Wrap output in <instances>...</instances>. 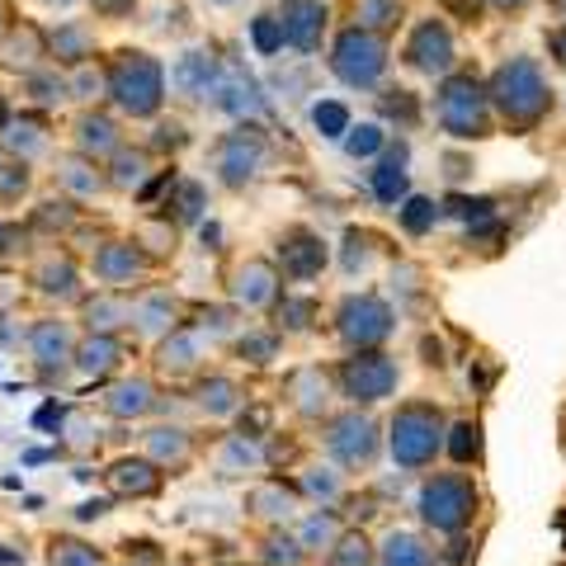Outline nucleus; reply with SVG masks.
<instances>
[{"label":"nucleus","instance_id":"nucleus-1","mask_svg":"<svg viewBox=\"0 0 566 566\" xmlns=\"http://www.w3.org/2000/svg\"><path fill=\"white\" fill-rule=\"evenodd\" d=\"M486 95H491V109L505 128H538V123L553 114V85H547V71L538 57L528 52H515L505 57L501 66L486 76Z\"/></svg>","mask_w":566,"mask_h":566},{"label":"nucleus","instance_id":"nucleus-2","mask_svg":"<svg viewBox=\"0 0 566 566\" xmlns=\"http://www.w3.org/2000/svg\"><path fill=\"white\" fill-rule=\"evenodd\" d=\"M170 91V76L161 57L142 48H118L109 62H104V95L123 118H161L166 109V95Z\"/></svg>","mask_w":566,"mask_h":566},{"label":"nucleus","instance_id":"nucleus-3","mask_svg":"<svg viewBox=\"0 0 566 566\" xmlns=\"http://www.w3.org/2000/svg\"><path fill=\"white\" fill-rule=\"evenodd\" d=\"M434 123L444 128L453 142H482L495 133V109L486 95V81L476 71H449L439 76L434 91Z\"/></svg>","mask_w":566,"mask_h":566},{"label":"nucleus","instance_id":"nucleus-4","mask_svg":"<svg viewBox=\"0 0 566 566\" xmlns=\"http://www.w3.org/2000/svg\"><path fill=\"white\" fill-rule=\"evenodd\" d=\"M326 66H331L335 81L349 85V91H378L387 66H392V43L374 29L340 24L326 43Z\"/></svg>","mask_w":566,"mask_h":566},{"label":"nucleus","instance_id":"nucleus-5","mask_svg":"<svg viewBox=\"0 0 566 566\" xmlns=\"http://www.w3.org/2000/svg\"><path fill=\"white\" fill-rule=\"evenodd\" d=\"M401 66L416 71V76H449L458 66V33L449 24V14H420V20L406 24V39H401Z\"/></svg>","mask_w":566,"mask_h":566},{"label":"nucleus","instance_id":"nucleus-6","mask_svg":"<svg viewBox=\"0 0 566 566\" xmlns=\"http://www.w3.org/2000/svg\"><path fill=\"white\" fill-rule=\"evenodd\" d=\"M264 156H270V142H264L260 123L245 118L237 123L232 133H222L212 142V170H218V180L227 189H245L264 170Z\"/></svg>","mask_w":566,"mask_h":566},{"label":"nucleus","instance_id":"nucleus-7","mask_svg":"<svg viewBox=\"0 0 566 566\" xmlns=\"http://www.w3.org/2000/svg\"><path fill=\"white\" fill-rule=\"evenodd\" d=\"M439 444H444V424L430 406H401L392 420V458L401 468H424L434 463Z\"/></svg>","mask_w":566,"mask_h":566},{"label":"nucleus","instance_id":"nucleus-8","mask_svg":"<svg viewBox=\"0 0 566 566\" xmlns=\"http://www.w3.org/2000/svg\"><path fill=\"white\" fill-rule=\"evenodd\" d=\"M279 24H283V43L297 57H312L331 43V24H335V6L331 0H279Z\"/></svg>","mask_w":566,"mask_h":566},{"label":"nucleus","instance_id":"nucleus-9","mask_svg":"<svg viewBox=\"0 0 566 566\" xmlns=\"http://www.w3.org/2000/svg\"><path fill=\"white\" fill-rule=\"evenodd\" d=\"M472 510H476V491L463 482V476H434V482L420 491V515L430 528H439V534L468 528Z\"/></svg>","mask_w":566,"mask_h":566},{"label":"nucleus","instance_id":"nucleus-10","mask_svg":"<svg viewBox=\"0 0 566 566\" xmlns=\"http://www.w3.org/2000/svg\"><path fill=\"white\" fill-rule=\"evenodd\" d=\"M222 57H218V48H185L180 57H175L170 66V91L180 95V99H199L208 104L212 91H218V81H222Z\"/></svg>","mask_w":566,"mask_h":566},{"label":"nucleus","instance_id":"nucleus-11","mask_svg":"<svg viewBox=\"0 0 566 566\" xmlns=\"http://www.w3.org/2000/svg\"><path fill=\"white\" fill-rule=\"evenodd\" d=\"M340 382H345V397L354 401H382L397 387V364L382 359V354H354L340 368Z\"/></svg>","mask_w":566,"mask_h":566},{"label":"nucleus","instance_id":"nucleus-12","mask_svg":"<svg viewBox=\"0 0 566 566\" xmlns=\"http://www.w3.org/2000/svg\"><path fill=\"white\" fill-rule=\"evenodd\" d=\"M95 52H99V33L91 20H57V24H48V62H57V66H85V62H95Z\"/></svg>","mask_w":566,"mask_h":566},{"label":"nucleus","instance_id":"nucleus-13","mask_svg":"<svg viewBox=\"0 0 566 566\" xmlns=\"http://www.w3.org/2000/svg\"><path fill=\"white\" fill-rule=\"evenodd\" d=\"M340 335L359 349L378 345L392 335V312H387V303H378V297H349L340 307Z\"/></svg>","mask_w":566,"mask_h":566},{"label":"nucleus","instance_id":"nucleus-14","mask_svg":"<svg viewBox=\"0 0 566 566\" xmlns=\"http://www.w3.org/2000/svg\"><path fill=\"white\" fill-rule=\"evenodd\" d=\"M212 109H222V114H232L237 123H245V118H264L270 114V99H264V91H260V81H251L245 71H232L227 66L222 71V81H218V91H212Z\"/></svg>","mask_w":566,"mask_h":566},{"label":"nucleus","instance_id":"nucleus-15","mask_svg":"<svg viewBox=\"0 0 566 566\" xmlns=\"http://www.w3.org/2000/svg\"><path fill=\"white\" fill-rule=\"evenodd\" d=\"M340 24H359L392 39L397 29L411 24V0H340Z\"/></svg>","mask_w":566,"mask_h":566},{"label":"nucleus","instance_id":"nucleus-16","mask_svg":"<svg viewBox=\"0 0 566 566\" xmlns=\"http://www.w3.org/2000/svg\"><path fill=\"white\" fill-rule=\"evenodd\" d=\"M374 449H378V430H374V420L368 416H340L331 424V453L340 458L345 468H364V463H374Z\"/></svg>","mask_w":566,"mask_h":566},{"label":"nucleus","instance_id":"nucleus-17","mask_svg":"<svg viewBox=\"0 0 566 566\" xmlns=\"http://www.w3.org/2000/svg\"><path fill=\"white\" fill-rule=\"evenodd\" d=\"M406 161H411V147H406V137H387V147L378 156V166H374V199L387 203V208H397L406 193H411V175H406Z\"/></svg>","mask_w":566,"mask_h":566},{"label":"nucleus","instance_id":"nucleus-18","mask_svg":"<svg viewBox=\"0 0 566 566\" xmlns=\"http://www.w3.org/2000/svg\"><path fill=\"white\" fill-rule=\"evenodd\" d=\"M279 264L289 279H316L326 270V241L303 232V227H293V232H283V241H279Z\"/></svg>","mask_w":566,"mask_h":566},{"label":"nucleus","instance_id":"nucleus-19","mask_svg":"<svg viewBox=\"0 0 566 566\" xmlns=\"http://www.w3.org/2000/svg\"><path fill=\"white\" fill-rule=\"evenodd\" d=\"M0 147L20 161H39L48 151V123L39 114H10L0 118Z\"/></svg>","mask_w":566,"mask_h":566},{"label":"nucleus","instance_id":"nucleus-20","mask_svg":"<svg viewBox=\"0 0 566 566\" xmlns=\"http://www.w3.org/2000/svg\"><path fill=\"white\" fill-rule=\"evenodd\" d=\"M71 133H76V151L95 156V161H104V156H114V151L123 147L118 118H114V114H104V109H85Z\"/></svg>","mask_w":566,"mask_h":566},{"label":"nucleus","instance_id":"nucleus-21","mask_svg":"<svg viewBox=\"0 0 566 566\" xmlns=\"http://www.w3.org/2000/svg\"><path fill=\"white\" fill-rule=\"evenodd\" d=\"M24 95L39 104V109H57V104H66V99H71V76H66V66L43 62V66L24 71Z\"/></svg>","mask_w":566,"mask_h":566},{"label":"nucleus","instance_id":"nucleus-22","mask_svg":"<svg viewBox=\"0 0 566 566\" xmlns=\"http://www.w3.org/2000/svg\"><path fill=\"white\" fill-rule=\"evenodd\" d=\"M142 270H147V260H142V251L133 241H109L104 251L95 255V274L104 279V283H128V279H137Z\"/></svg>","mask_w":566,"mask_h":566},{"label":"nucleus","instance_id":"nucleus-23","mask_svg":"<svg viewBox=\"0 0 566 566\" xmlns=\"http://www.w3.org/2000/svg\"><path fill=\"white\" fill-rule=\"evenodd\" d=\"M57 185H62L66 193H76V199H91V193H99L109 180H104V175L95 170V156L76 151V156H66V161L57 166Z\"/></svg>","mask_w":566,"mask_h":566},{"label":"nucleus","instance_id":"nucleus-24","mask_svg":"<svg viewBox=\"0 0 566 566\" xmlns=\"http://www.w3.org/2000/svg\"><path fill=\"white\" fill-rule=\"evenodd\" d=\"M109 161H114L109 166V185L114 189H142V180H147V170H151V156L142 147H128V142H123Z\"/></svg>","mask_w":566,"mask_h":566},{"label":"nucleus","instance_id":"nucleus-25","mask_svg":"<svg viewBox=\"0 0 566 566\" xmlns=\"http://www.w3.org/2000/svg\"><path fill=\"white\" fill-rule=\"evenodd\" d=\"M237 297L245 307H260V303H274V270L264 260H251V264H241V274H237Z\"/></svg>","mask_w":566,"mask_h":566},{"label":"nucleus","instance_id":"nucleus-26","mask_svg":"<svg viewBox=\"0 0 566 566\" xmlns=\"http://www.w3.org/2000/svg\"><path fill=\"white\" fill-rule=\"evenodd\" d=\"M340 147H345V156H354V161H378L382 147H387V128L382 123H349Z\"/></svg>","mask_w":566,"mask_h":566},{"label":"nucleus","instance_id":"nucleus-27","mask_svg":"<svg viewBox=\"0 0 566 566\" xmlns=\"http://www.w3.org/2000/svg\"><path fill=\"white\" fill-rule=\"evenodd\" d=\"M245 39H251V48H255V57H279L283 48V24H279V10H260V14H251V24H245Z\"/></svg>","mask_w":566,"mask_h":566},{"label":"nucleus","instance_id":"nucleus-28","mask_svg":"<svg viewBox=\"0 0 566 566\" xmlns=\"http://www.w3.org/2000/svg\"><path fill=\"white\" fill-rule=\"evenodd\" d=\"M382 566H434V557L416 534H392L382 543Z\"/></svg>","mask_w":566,"mask_h":566},{"label":"nucleus","instance_id":"nucleus-29","mask_svg":"<svg viewBox=\"0 0 566 566\" xmlns=\"http://www.w3.org/2000/svg\"><path fill=\"white\" fill-rule=\"evenodd\" d=\"M109 482H114V491H123V495H151L156 486H161V476H156L151 463H118V468L109 472Z\"/></svg>","mask_w":566,"mask_h":566},{"label":"nucleus","instance_id":"nucleus-30","mask_svg":"<svg viewBox=\"0 0 566 566\" xmlns=\"http://www.w3.org/2000/svg\"><path fill=\"white\" fill-rule=\"evenodd\" d=\"M397 218H401V227L411 237H424L439 222V203L434 199H420V193H406V199L397 203Z\"/></svg>","mask_w":566,"mask_h":566},{"label":"nucleus","instance_id":"nucleus-31","mask_svg":"<svg viewBox=\"0 0 566 566\" xmlns=\"http://www.w3.org/2000/svg\"><path fill=\"white\" fill-rule=\"evenodd\" d=\"M349 123H354V118H349V109H345L340 99H316V104H312V128L322 133L326 142H340V137L349 133Z\"/></svg>","mask_w":566,"mask_h":566},{"label":"nucleus","instance_id":"nucleus-32","mask_svg":"<svg viewBox=\"0 0 566 566\" xmlns=\"http://www.w3.org/2000/svg\"><path fill=\"white\" fill-rule=\"evenodd\" d=\"M166 208H175V218H180V222H193V218L203 212V185L180 180V175H175V180H170V199H166Z\"/></svg>","mask_w":566,"mask_h":566},{"label":"nucleus","instance_id":"nucleus-33","mask_svg":"<svg viewBox=\"0 0 566 566\" xmlns=\"http://www.w3.org/2000/svg\"><path fill=\"white\" fill-rule=\"evenodd\" d=\"M66 349H71V335H66V326H57V322L33 326V354H39L43 364H57V359H66Z\"/></svg>","mask_w":566,"mask_h":566},{"label":"nucleus","instance_id":"nucleus-34","mask_svg":"<svg viewBox=\"0 0 566 566\" xmlns=\"http://www.w3.org/2000/svg\"><path fill=\"white\" fill-rule=\"evenodd\" d=\"M151 406V387L147 382H123L109 392V411L114 416H142Z\"/></svg>","mask_w":566,"mask_h":566},{"label":"nucleus","instance_id":"nucleus-35","mask_svg":"<svg viewBox=\"0 0 566 566\" xmlns=\"http://www.w3.org/2000/svg\"><path fill=\"white\" fill-rule=\"evenodd\" d=\"M118 364V345L109 340V335H95L91 345H81V368L85 374H104V368Z\"/></svg>","mask_w":566,"mask_h":566},{"label":"nucleus","instance_id":"nucleus-36","mask_svg":"<svg viewBox=\"0 0 566 566\" xmlns=\"http://www.w3.org/2000/svg\"><path fill=\"white\" fill-rule=\"evenodd\" d=\"M104 95V66L85 62V66H71V99H95Z\"/></svg>","mask_w":566,"mask_h":566},{"label":"nucleus","instance_id":"nucleus-37","mask_svg":"<svg viewBox=\"0 0 566 566\" xmlns=\"http://www.w3.org/2000/svg\"><path fill=\"white\" fill-rule=\"evenodd\" d=\"M476 449H482V439H476V424L472 420H458L453 424V439H449V453L458 458V463H468V458H476Z\"/></svg>","mask_w":566,"mask_h":566},{"label":"nucleus","instance_id":"nucleus-38","mask_svg":"<svg viewBox=\"0 0 566 566\" xmlns=\"http://www.w3.org/2000/svg\"><path fill=\"white\" fill-rule=\"evenodd\" d=\"M331 566H374V557H368V543H364L359 534L340 538V543H335V557H331Z\"/></svg>","mask_w":566,"mask_h":566},{"label":"nucleus","instance_id":"nucleus-39","mask_svg":"<svg viewBox=\"0 0 566 566\" xmlns=\"http://www.w3.org/2000/svg\"><path fill=\"white\" fill-rule=\"evenodd\" d=\"M382 114H387V118H401V123H416L420 104H416L411 91H387V95H382Z\"/></svg>","mask_w":566,"mask_h":566},{"label":"nucleus","instance_id":"nucleus-40","mask_svg":"<svg viewBox=\"0 0 566 566\" xmlns=\"http://www.w3.org/2000/svg\"><path fill=\"white\" fill-rule=\"evenodd\" d=\"M52 566H95V547H85V543H57V547H52Z\"/></svg>","mask_w":566,"mask_h":566},{"label":"nucleus","instance_id":"nucleus-41","mask_svg":"<svg viewBox=\"0 0 566 566\" xmlns=\"http://www.w3.org/2000/svg\"><path fill=\"white\" fill-rule=\"evenodd\" d=\"M439 14H449V20H463V24H476L486 14L482 0H434Z\"/></svg>","mask_w":566,"mask_h":566},{"label":"nucleus","instance_id":"nucleus-42","mask_svg":"<svg viewBox=\"0 0 566 566\" xmlns=\"http://www.w3.org/2000/svg\"><path fill=\"white\" fill-rule=\"evenodd\" d=\"M151 142H156V147H161V151H166V147H170V151H180L185 142H189V128H185L180 118H170V123L161 118V123H156V137H151Z\"/></svg>","mask_w":566,"mask_h":566},{"label":"nucleus","instance_id":"nucleus-43","mask_svg":"<svg viewBox=\"0 0 566 566\" xmlns=\"http://www.w3.org/2000/svg\"><path fill=\"white\" fill-rule=\"evenodd\" d=\"M297 557H303V547L293 538H270V547H264V562L270 566H297Z\"/></svg>","mask_w":566,"mask_h":566},{"label":"nucleus","instance_id":"nucleus-44","mask_svg":"<svg viewBox=\"0 0 566 566\" xmlns=\"http://www.w3.org/2000/svg\"><path fill=\"white\" fill-rule=\"evenodd\" d=\"M203 406L208 411H232V382H222V378H212L208 387H203Z\"/></svg>","mask_w":566,"mask_h":566},{"label":"nucleus","instance_id":"nucleus-45","mask_svg":"<svg viewBox=\"0 0 566 566\" xmlns=\"http://www.w3.org/2000/svg\"><path fill=\"white\" fill-rule=\"evenodd\" d=\"M193 354H199V345H193V335H175V340L166 345V364L189 368V364H193Z\"/></svg>","mask_w":566,"mask_h":566},{"label":"nucleus","instance_id":"nucleus-46","mask_svg":"<svg viewBox=\"0 0 566 566\" xmlns=\"http://www.w3.org/2000/svg\"><path fill=\"white\" fill-rule=\"evenodd\" d=\"M543 48H547V57H553V66L566 71V24L543 29Z\"/></svg>","mask_w":566,"mask_h":566},{"label":"nucleus","instance_id":"nucleus-47","mask_svg":"<svg viewBox=\"0 0 566 566\" xmlns=\"http://www.w3.org/2000/svg\"><path fill=\"white\" fill-rule=\"evenodd\" d=\"M91 10L99 14V20H128V14L137 10V0H91Z\"/></svg>","mask_w":566,"mask_h":566},{"label":"nucleus","instance_id":"nucleus-48","mask_svg":"<svg viewBox=\"0 0 566 566\" xmlns=\"http://www.w3.org/2000/svg\"><path fill=\"white\" fill-rule=\"evenodd\" d=\"M482 6H486V14H495V20H520L534 0H482Z\"/></svg>","mask_w":566,"mask_h":566},{"label":"nucleus","instance_id":"nucleus-49","mask_svg":"<svg viewBox=\"0 0 566 566\" xmlns=\"http://www.w3.org/2000/svg\"><path fill=\"white\" fill-rule=\"evenodd\" d=\"M274 349H279V340L274 335H251V340L241 345V354H251L255 364H264V359H274Z\"/></svg>","mask_w":566,"mask_h":566},{"label":"nucleus","instance_id":"nucleus-50","mask_svg":"<svg viewBox=\"0 0 566 566\" xmlns=\"http://www.w3.org/2000/svg\"><path fill=\"white\" fill-rule=\"evenodd\" d=\"M114 316H133L123 303H91V322L95 326H114Z\"/></svg>","mask_w":566,"mask_h":566},{"label":"nucleus","instance_id":"nucleus-51","mask_svg":"<svg viewBox=\"0 0 566 566\" xmlns=\"http://www.w3.org/2000/svg\"><path fill=\"white\" fill-rule=\"evenodd\" d=\"M156 453H170V458H180L185 453V439H180V430H156Z\"/></svg>","mask_w":566,"mask_h":566},{"label":"nucleus","instance_id":"nucleus-52","mask_svg":"<svg viewBox=\"0 0 566 566\" xmlns=\"http://www.w3.org/2000/svg\"><path fill=\"white\" fill-rule=\"evenodd\" d=\"M279 312L289 316V326H297V331H303V326L312 322V303H283Z\"/></svg>","mask_w":566,"mask_h":566},{"label":"nucleus","instance_id":"nucleus-53","mask_svg":"<svg viewBox=\"0 0 566 566\" xmlns=\"http://www.w3.org/2000/svg\"><path fill=\"white\" fill-rule=\"evenodd\" d=\"M345 245H349V251H345V264H349V270H359V264L368 260V251H364V237H359V232H349V237H345Z\"/></svg>","mask_w":566,"mask_h":566},{"label":"nucleus","instance_id":"nucleus-54","mask_svg":"<svg viewBox=\"0 0 566 566\" xmlns=\"http://www.w3.org/2000/svg\"><path fill=\"white\" fill-rule=\"evenodd\" d=\"M62 416H66V411H62V406H57V401H48V406H43V411H39V416H33V424H39V430H52V424H62Z\"/></svg>","mask_w":566,"mask_h":566},{"label":"nucleus","instance_id":"nucleus-55","mask_svg":"<svg viewBox=\"0 0 566 566\" xmlns=\"http://www.w3.org/2000/svg\"><path fill=\"white\" fill-rule=\"evenodd\" d=\"M166 316H170V307H166V303H151L147 312H142V326L156 331V326H166Z\"/></svg>","mask_w":566,"mask_h":566},{"label":"nucleus","instance_id":"nucleus-56","mask_svg":"<svg viewBox=\"0 0 566 566\" xmlns=\"http://www.w3.org/2000/svg\"><path fill=\"white\" fill-rule=\"evenodd\" d=\"M316 538H331V520H322V515L307 524V543H316Z\"/></svg>","mask_w":566,"mask_h":566},{"label":"nucleus","instance_id":"nucleus-57","mask_svg":"<svg viewBox=\"0 0 566 566\" xmlns=\"http://www.w3.org/2000/svg\"><path fill=\"white\" fill-rule=\"evenodd\" d=\"M270 424V411H251V420H241V430H264Z\"/></svg>","mask_w":566,"mask_h":566},{"label":"nucleus","instance_id":"nucleus-58","mask_svg":"<svg viewBox=\"0 0 566 566\" xmlns=\"http://www.w3.org/2000/svg\"><path fill=\"white\" fill-rule=\"evenodd\" d=\"M76 515H81V520H99V515H104V501H91V505H81Z\"/></svg>","mask_w":566,"mask_h":566},{"label":"nucleus","instance_id":"nucleus-59","mask_svg":"<svg viewBox=\"0 0 566 566\" xmlns=\"http://www.w3.org/2000/svg\"><path fill=\"white\" fill-rule=\"evenodd\" d=\"M543 6L557 14V24H566V0H543Z\"/></svg>","mask_w":566,"mask_h":566},{"label":"nucleus","instance_id":"nucleus-60","mask_svg":"<svg viewBox=\"0 0 566 566\" xmlns=\"http://www.w3.org/2000/svg\"><path fill=\"white\" fill-rule=\"evenodd\" d=\"M208 6H218V10H232V6H241V0H208Z\"/></svg>","mask_w":566,"mask_h":566},{"label":"nucleus","instance_id":"nucleus-61","mask_svg":"<svg viewBox=\"0 0 566 566\" xmlns=\"http://www.w3.org/2000/svg\"><path fill=\"white\" fill-rule=\"evenodd\" d=\"M39 6H71V0H39Z\"/></svg>","mask_w":566,"mask_h":566}]
</instances>
